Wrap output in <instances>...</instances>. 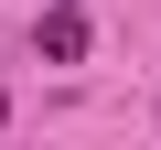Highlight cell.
<instances>
[{
    "label": "cell",
    "instance_id": "6da1fadb",
    "mask_svg": "<svg viewBox=\"0 0 161 150\" xmlns=\"http://www.w3.org/2000/svg\"><path fill=\"white\" fill-rule=\"evenodd\" d=\"M54 64H75V54H86V11H75V0H54V11H43V32H32Z\"/></svg>",
    "mask_w": 161,
    "mask_h": 150
}]
</instances>
